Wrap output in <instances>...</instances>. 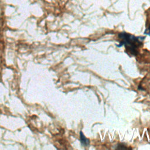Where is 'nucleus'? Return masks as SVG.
<instances>
[{"instance_id":"2","label":"nucleus","mask_w":150,"mask_h":150,"mask_svg":"<svg viewBox=\"0 0 150 150\" xmlns=\"http://www.w3.org/2000/svg\"><path fill=\"white\" fill-rule=\"evenodd\" d=\"M80 138L81 143L84 146H87L89 144V143H90L89 139L85 137V135H84V134L83 133L82 131L80 132Z\"/></svg>"},{"instance_id":"4","label":"nucleus","mask_w":150,"mask_h":150,"mask_svg":"<svg viewBox=\"0 0 150 150\" xmlns=\"http://www.w3.org/2000/svg\"><path fill=\"white\" fill-rule=\"evenodd\" d=\"M144 34L150 36V25H149V26L145 29V32H144Z\"/></svg>"},{"instance_id":"3","label":"nucleus","mask_w":150,"mask_h":150,"mask_svg":"<svg viewBox=\"0 0 150 150\" xmlns=\"http://www.w3.org/2000/svg\"><path fill=\"white\" fill-rule=\"evenodd\" d=\"M129 148L125 146L124 145H123V144H118V145H117V149H129Z\"/></svg>"},{"instance_id":"1","label":"nucleus","mask_w":150,"mask_h":150,"mask_svg":"<svg viewBox=\"0 0 150 150\" xmlns=\"http://www.w3.org/2000/svg\"><path fill=\"white\" fill-rule=\"evenodd\" d=\"M119 38L122 40L118 47L124 45L126 49L132 55L137 56L138 53V48L142 45V40L145 37H137L126 32H121L118 34Z\"/></svg>"}]
</instances>
